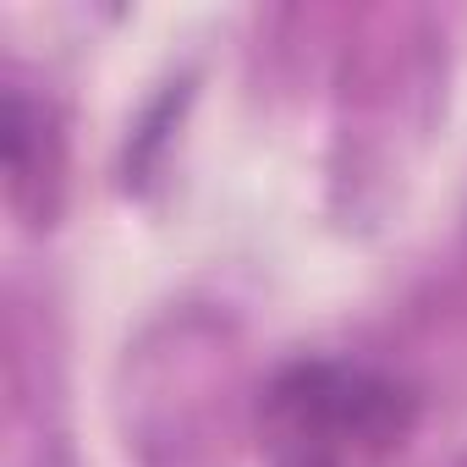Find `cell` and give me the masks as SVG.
<instances>
[{
  "label": "cell",
  "instance_id": "6da1fadb",
  "mask_svg": "<svg viewBox=\"0 0 467 467\" xmlns=\"http://www.w3.org/2000/svg\"><path fill=\"white\" fill-rule=\"evenodd\" d=\"M412 423V385L341 358L281 368L259 401V445L270 467H385Z\"/></svg>",
  "mask_w": 467,
  "mask_h": 467
}]
</instances>
